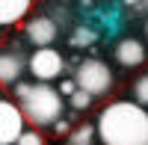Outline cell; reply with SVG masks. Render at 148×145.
<instances>
[{
	"label": "cell",
	"mask_w": 148,
	"mask_h": 145,
	"mask_svg": "<svg viewBox=\"0 0 148 145\" xmlns=\"http://www.w3.org/2000/svg\"><path fill=\"white\" fill-rule=\"evenodd\" d=\"M98 145H148V110L133 101H113L95 118Z\"/></svg>",
	"instance_id": "6da1fadb"
},
{
	"label": "cell",
	"mask_w": 148,
	"mask_h": 145,
	"mask_svg": "<svg viewBox=\"0 0 148 145\" xmlns=\"http://www.w3.org/2000/svg\"><path fill=\"white\" fill-rule=\"evenodd\" d=\"M15 104L24 116V122L33 124V130L53 127L65 110V104L53 86H47V83H24V80L15 83Z\"/></svg>",
	"instance_id": "7a4b0ae2"
},
{
	"label": "cell",
	"mask_w": 148,
	"mask_h": 145,
	"mask_svg": "<svg viewBox=\"0 0 148 145\" xmlns=\"http://www.w3.org/2000/svg\"><path fill=\"white\" fill-rule=\"evenodd\" d=\"M74 86H77L80 92H86L89 98H104V95H110V89H113V68H110L104 59H80L77 62V71H74Z\"/></svg>",
	"instance_id": "3957f363"
},
{
	"label": "cell",
	"mask_w": 148,
	"mask_h": 145,
	"mask_svg": "<svg viewBox=\"0 0 148 145\" xmlns=\"http://www.w3.org/2000/svg\"><path fill=\"white\" fill-rule=\"evenodd\" d=\"M27 71L33 74V83H47V86H51L53 80H59L65 74V56L59 53L56 47L33 51L27 56Z\"/></svg>",
	"instance_id": "277c9868"
},
{
	"label": "cell",
	"mask_w": 148,
	"mask_h": 145,
	"mask_svg": "<svg viewBox=\"0 0 148 145\" xmlns=\"http://www.w3.org/2000/svg\"><path fill=\"white\" fill-rule=\"evenodd\" d=\"M24 39H27L36 51L42 47H51L59 39V24L53 15H30L24 21Z\"/></svg>",
	"instance_id": "5b68a950"
},
{
	"label": "cell",
	"mask_w": 148,
	"mask_h": 145,
	"mask_svg": "<svg viewBox=\"0 0 148 145\" xmlns=\"http://www.w3.org/2000/svg\"><path fill=\"white\" fill-rule=\"evenodd\" d=\"M24 130H27V122H24L18 104L0 98V145H15Z\"/></svg>",
	"instance_id": "8992f818"
},
{
	"label": "cell",
	"mask_w": 148,
	"mask_h": 145,
	"mask_svg": "<svg viewBox=\"0 0 148 145\" xmlns=\"http://www.w3.org/2000/svg\"><path fill=\"white\" fill-rule=\"evenodd\" d=\"M27 71V56L21 53V47H3L0 51V86H15L21 83V74Z\"/></svg>",
	"instance_id": "52a82bcc"
},
{
	"label": "cell",
	"mask_w": 148,
	"mask_h": 145,
	"mask_svg": "<svg viewBox=\"0 0 148 145\" xmlns=\"http://www.w3.org/2000/svg\"><path fill=\"white\" fill-rule=\"evenodd\" d=\"M113 56H116V62L125 65V68H139V65L145 62L148 51H145V44H142L139 39H121V42L116 44Z\"/></svg>",
	"instance_id": "ba28073f"
},
{
	"label": "cell",
	"mask_w": 148,
	"mask_h": 145,
	"mask_svg": "<svg viewBox=\"0 0 148 145\" xmlns=\"http://www.w3.org/2000/svg\"><path fill=\"white\" fill-rule=\"evenodd\" d=\"M30 12H33V0H0V30L27 21Z\"/></svg>",
	"instance_id": "9c48e42d"
},
{
	"label": "cell",
	"mask_w": 148,
	"mask_h": 145,
	"mask_svg": "<svg viewBox=\"0 0 148 145\" xmlns=\"http://www.w3.org/2000/svg\"><path fill=\"white\" fill-rule=\"evenodd\" d=\"M65 142H68V145H95V142H98L95 124L83 122V124H77V127H71V133L65 136Z\"/></svg>",
	"instance_id": "30bf717a"
},
{
	"label": "cell",
	"mask_w": 148,
	"mask_h": 145,
	"mask_svg": "<svg viewBox=\"0 0 148 145\" xmlns=\"http://www.w3.org/2000/svg\"><path fill=\"white\" fill-rule=\"evenodd\" d=\"M95 42H98V33H95L92 27H86V24L74 27L71 39H68V44H71V47H77V51H83V47H89V44H95Z\"/></svg>",
	"instance_id": "8fae6325"
},
{
	"label": "cell",
	"mask_w": 148,
	"mask_h": 145,
	"mask_svg": "<svg viewBox=\"0 0 148 145\" xmlns=\"http://www.w3.org/2000/svg\"><path fill=\"white\" fill-rule=\"evenodd\" d=\"M133 92V104H139V107H148V74L136 77V83L130 86Z\"/></svg>",
	"instance_id": "7c38bea8"
},
{
	"label": "cell",
	"mask_w": 148,
	"mask_h": 145,
	"mask_svg": "<svg viewBox=\"0 0 148 145\" xmlns=\"http://www.w3.org/2000/svg\"><path fill=\"white\" fill-rule=\"evenodd\" d=\"M15 145H45V139H42V133L39 130H33V127H27L24 133L18 136V142Z\"/></svg>",
	"instance_id": "4fadbf2b"
},
{
	"label": "cell",
	"mask_w": 148,
	"mask_h": 145,
	"mask_svg": "<svg viewBox=\"0 0 148 145\" xmlns=\"http://www.w3.org/2000/svg\"><path fill=\"white\" fill-rule=\"evenodd\" d=\"M68 104L74 107V110H89V107H92V98H89L86 92H80V89H77V92L68 98Z\"/></svg>",
	"instance_id": "5bb4252c"
},
{
	"label": "cell",
	"mask_w": 148,
	"mask_h": 145,
	"mask_svg": "<svg viewBox=\"0 0 148 145\" xmlns=\"http://www.w3.org/2000/svg\"><path fill=\"white\" fill-rule=\"evenodd\" d=\"M56 92H59V98H62V95H65V98H71V95L77 92V86H74V80H71V77H62V83H59V89H56Z\"/></svg>",
	"instance_id": "9a60e30c"
},
{
	"label": "cell",
	"mask_w": 148,
	"mask_h": 145,
	"mask_svg": "<svg viewBox=\"0 0 148 145\" xmlns=\"http://www.w3.org/2000/svg\"><path fill=\"white\" fill-rule=\"evenodd\" d=\"M53 130H56V133H65V136H68V133H71V124H68V118H59V122L53 124Z\"/></svg>",
	"instance_id": "2e32d148"
},
{
	"label": "cell",
	"mask_w": 148,
	"mask_h": 145,
	"mask_svg": "<svg viewBox=\"0 0 148 145\" xmlns=\"http://www.w3.org/2000/svg\"><path fill=\"white\" fill-rule=\"evenodd\" d=\"M145 39H148V18H145Z\"/></svg>",
	"instance_id": "e0dca14e"
}]
</instances>
